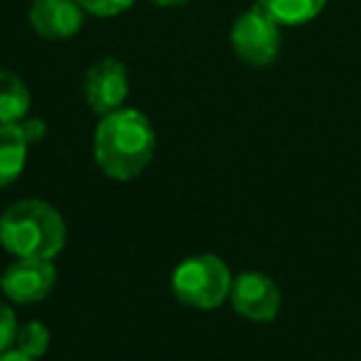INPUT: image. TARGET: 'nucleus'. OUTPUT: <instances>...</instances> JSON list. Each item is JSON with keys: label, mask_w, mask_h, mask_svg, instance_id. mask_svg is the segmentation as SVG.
<instances>
[{"label": "nucleus", "mask_w": 361, "mask_h": 361, "mask_svg": "<svg viewBox=\"0 0 361 361\" xmlns=\"http://www.w3.org/2000/svg\"><path fill=\"white\" fill-rule=\"evenodd\" d=\"M156 156V131L149 116L131 106L102 116L94 131V161L114 180H134Z\"/></svg>", "instance_id": "1"}, {"label": "nucleus", "mask_w": 361, "mask_h": 361, "mask_svg": "<svg viewBox=\"0 0 361 361\" xmlns=\"http://www.w3.org/2000/svg\"><path fill=\"white\" fill-rule=\"evenodd\" d=\"M255 6L272 18L277 25H305L324 11L326 0H255Z\"/></svg>", "instance_id": "11"}, {"label": "nucleus", "mask_w": 361, "mask_h": 361, "mask_svg": "<svg viewBox=\"0 0 361 361\" xmlns=\"http://www.w3.org/2000/svg\"><path fill=\"white\" fill-rule=\"evenodd\" d=\"M231 305L238 314L250 322H272L280 314L282 292L270 275L247 270L233 280Z\"/></svg>", "instance_id": "6"}, {"label": "nucleus", "mask_w": 361, "mask_h": 361, "mask_svg": "<svg viewBox=\"0 0 361 361\" xmlns=\"http://www.w3.org/2000/svg\"><path fill=\"white\" fill-rule=\"evenodd\" d=\"M16 349L37 361L40 356L47 354V349H50V329H47L40 319L27 322V324H23L20 329H18Z\"/></svg>", "instance_id": "12"}, {"label": "nucleus", "mask_w": 361, "mask_h": 361, "mask_svg": "<svg viewBox=\"0 0 361 361\" xmlns=\"http://www.w3.org/2000/svg\"><path fill=\"white\" fill-rule=\"evenodd\" d=\"M18 314L13 310V305H8L6 300H0V351H8L16 346L18 339Z\"/></svg>", "instance_id": "13"}, {"label": "nucleus", "mask_w": 361, "mask_h": 361, "mask_svg": "<svg viewBox=\"0 0 361 361\" xmlns=\"http://www.w3.org/2000/svg\"><path fill=\"white\" fill-rule=\"evenodd\" d=\"M0 361H35V359H30L27 354H23V351H18L16 346H13V349H8V351H0Z\"/></svg>", "instance_id": "16"}, {"label": "nucleus", "mask_w": 361, "mask_h": 361, "mask_svg": "<svg viewBox=\"0 0 361 361\" xmlns=\"http://www.w3.org/2000/svg\"><path fill=\"white\" fill-rule=\"evenodd\" d=\"M233 272L228 262L211 252L180 260L171 272V292L180 305L193 310H218L231 300Z\"/></svg>", "instance_id": "3"}, {"label": "nucleus", "mask_w": 361, "mask_h": 361, "mask_svg": "<svg viewBox=\"0 0 361 361\" xmlns=\"http://www.w3.org/2000/svg\"><path fill=\"white\" fill-rule=\"evenodd\" d=\"M30 90L25 80L11 70H0V124H18L30 111Z\"/></svg>", "instance_id": "10"}, {"label": "nucleus", "mask_w": 361, "mask_h": 361, "mask_svg": "<svg viewBox=\"0 0 361 361\" xmlns=\"http://www.w3.org/2000/svg\"><path fill=\"white\" fill-rule=\"evenodd\" d=\"M235 55L250 67H267L280 55V25L257 6L245 11L231 27Z\"/></svg>", "instance_id": "4"}, {"label": "nucleus", "mask_w": 361, "mask_h": 361, "mask_svg": "<svg viewBox=\"0 0 361 361\" xmlns=\"http://www.w3.org/2000/svg\"><path fill=\"white\" fill-rule=\"evenodd\" d=\"M20 126H23V131H25V136H27V141L30 144H40L42 139H45V134H47V126H45V121L42 119H23L20 121Z\"/></svg>", "instance_id": "15"}, {"label": "nucleus", "mask_w": 361, "mask_h": 361, "mask_svg": "<svg viewBox=\"0 0 361 361\" xmlns=\"http://www.w3.org/2000/svg\"><path fill=\"white\" fill-rule=\"evenodd\" d=\"M30 141L18 124H0V188L11 186L23 176L30 154Z\"/></svg>", "instance_id": "9"}, {"label": "nucleus", "mask_w": 361, "mask_h": 361, "mask_svg": "<svg viewBox=\"0 0 361 361\" xmlns=\"http://www.w3.org/2000/svg\"><path fill=\"white\" fill-rule=\"evenodd\" d=\"M156 6H164V8H171V6H180V3H186V0H151Z\"/></svg>", "instance_id": "17"}, {"label": "nucleus", "mask_w": 361, "mask_h": 361, "mask_svg": "<svg viewBox=\"0 0 361 361\" xmlns=\"http://www.w3.org/2000/svg\"><path fill=\"white\" fill-rule=\"evenodd\" d=\"M57 285V267L52 260H27L16 257V262L0 275V290L13 305H35L42 302Z\"/></svg>", "instance_id": "5"}, {"label": "nucleus", "mask_w": 361, "mask_h": 361, "mask_svg": "<svg viewBox=\"0 0 361 361\" xmlns=\"http://www.w3.org/2000/svg\"><path fill=\"white\" fill-rule=\"evenodd\" d=\"M27 18L45 40H70L85 25V8L77 0H32Z\"/></svg>", "instance_id": "8"}, {"label": "nucleus", "mask_w": 361, "mask_h": 361, "mask_svg": "<svg viewBox=\"0 0 361 361\" xmlns=\"http://www.w3.org/2000/svg\"><path fill=\"white\" fill-rule=\"evenodd\" d=\"M77 3H80V6L85 8V13H90V16L114 18L129 11L136 0H77Z\"/></svg>", "instance_id": "14"}, {"label": "nucleus", "mask_w": 361, "mask_h": 361, "mask_svg": "<svg viewBox=\"0 0 361 361\" xmlns=\"http://www.w3.org/2000/svg\"><path fill=\"white\" fill-rule=\"evenodd\" d=\"M65 243V218L42 198H23L0 213V245L13 257L55 260Z\"/></svg>", "instance_id": "2"}, {"label": "nucleus", "mask_w": 361, "mask_h": 361, "mask_svg": "<svg viewBox=\"0 0 361 361\" xmlns=\"http://www.w3.org/2000/svg\"><path fill=\"white\" fill-rule=\"evenodd\" d=\"M129 97V75L124 62L116 57H102L85 75V99L99 116L121 109Z\"/></svg>", "instance_id": "7"}]
</instances>
